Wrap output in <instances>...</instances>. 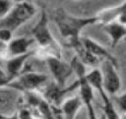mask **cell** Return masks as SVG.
Instances as JSON below:
<instances>
[{
    "label": "cell",
    "instance_id": "6da1fadb",
    "mask_svg": "<svg viewBox=\"0 0 126 119\" xmlns=\"http://www.w3.org/2000/svg\"><path fill=\"white\" fill-rule=\"evenodd\" d=\"M54 19L61 35L71 46L80 41V34L86 27L98 23L95 16L89 18L74 17L62 8H58L56 10Z\"/></svg>",
    "mask_w": 126,
    "mask_h": 119
},
{
    "label": "cell",
    "instance_id": "7a4b0ae2",
    "mask_svg": "<svg viewBox=\"0 0 126 119\" xmlns=\"http://www.w3.org/2000/svg\"><path fill=\"white\" fill-rule=\"evenodd\" d=\"M36 11L37 8L32 2L20 1L14 4L9 13L0 20V29H5L14 32L32 18Z\"/></svg>",
    "mask_w": 126,
    "mask_h": 119
},
{
    "label": "cell",
    "instance_id": "3957f363",
    "mask_svg": "<svg viewBox=\"0 0 126 119\" xmlns=\"http://www.w3.org/2000/svg\"><path fill=\"white\" fill-rule=\"evenodd\" d=\"M32 35L34 41L39 44L41 49H43L45 53H49L48 56L60 58V46L51 34L48 26V18L44 10L41 12L39 21L32 30Z\"/></svg>",
    "mask_w": 126,
    "mask_h": 119
},
{
    "label": "cell",
    "instance_id": "277c9868",
    "mask_svg": "<svg viewBox=\"0 0 126 119\" xmlns=\"http://www.w3.org/2000/svg\"><path fill=\"white\" fill-rule=\"evenodd\" d=\"M117 68L110 61H102L100 63V73L102 77V87L107 94H116L121 87V80Z\"/></svg>",
    "mask_w": 126,
    "mask_h": 119
},
{
    "label": "cell",
    "instance_id": "5b68a950",
    "mask_svg": "<svg viewBox=\"0 0 126 119\" xmlns=\"http://www.w3.org/2000/svg\"><path fill=\"white\" fill-rule=\"evenodd\" d=\"M45 62L54 79V83L57 84L61 88H65L67 80L74 73L71 64L55 56L46 57Z\"/></svg>",
    "mask_w": 126,
    "mask_h": 119
},
{
    "label": "cell",
    "instance_id": "8992f818",
    "mask_svg": "<svg viewBox=\"0 0 126 119\" xmlns=\"http://www.w3.org/2000/svg\"><path fill=\"white\" fill-rule=\"evenodd\" d=\"M47 81V76L40 72L29 71L19 76L17 87L27 91H33Z\"/></svg>",
    "mask_w": 126,
    "mask_h": 119
},
{
    "label": "cell",
    "instance_id": "52a82bcc",
    "mask_svg": "<svg viewBox=\"0 0 126 119\" xmlns=\"http://www.w3.org/2000/svg\"><path fill=\"white\" fill-rule=\"evenodd\" d=\"M81 42L84 45V47L94 57H96L98 60L102 61H110L113 63L116 67H118V62L117 59L111 55L105 47H103L101 44H99L97 41L90 38V37H81Z\"/></svg>",
    "mask_w": 126,
    "mask_h": 119
},
{
    "label": "cell",
    "instance_id": "ba28073f",
    "mask_svg": "<svg viewBox=\"0 0 126 119\" xmlns=\"http://www.w3.org/2000/svg\"><path fill=\"white\" fill-rule=\"evenodd\" d=\"M78 81H76L73 85L69 86V87H65V88H61L59 87L57 84L55 83H51L46 87V90H45V97L46 100H48L49 102H51L54 105H61L62 101H63V96L73 90L74 89L78 88Z\"/></svg>",
    "mask_w": 126,
    "mask_h": 119
},
{
    "label": "cell",
    "instance_id": "9c48e42d",
    "mask_svg": "<svg viewBox=\"0 0 126 119\" xmlns=\"http://www.w3.org/2000/svg\"><path fill=\"white\" fill-rule=\"evenodd\" d=\"M35 52H36L35 50H32V51H29L28 53H25L23 55H19V56H15V57H11V58L7 59L6 69H7L9 77L12 79H14V77H19L20 73L22 72V69L24 68L28 59L31 56L34 55Z\"/></svg>",
    "mask_w": 126,
    "mask_h": 119
},
{
    "label": "cell",
    "instance_id": "30bf717a",
    "mask_svg": "<svg viewBox=\"0 0 126 119\" xmlns=\"http://www.w3.org/2000/svg\"><path fill=\"white\" fill-rule=\"evenodd\" d=\"M33 42H34V39L32 37L29 38L27 36H20V37L12 38L11 41L8 43L9 58L28 53L29 48Z\"/></svg>",
    "mask_w": 126,
    "mask_h": 119
},
{
    "label": "cell",
    "instance_id": "8fae6325",
    "mask_svg": "<svg viewBox=\"0 0 126 119\" xmlns=\"http://www.w3.org/2000/svg\"><path fill=\"white\" fill-rule=\"evenodd\" d=\"M83 106V102L79 95H74L72 97L66 98L62 101L60 109L64 119H75L77 113Z\"/></svg>",
    "mask_w": 126,
    "mask_h": 119
},
{
    "label": "cell",
    "instance_id": "7c38bea8",
    "mask_svg": "<svg viewBox=\"0 0 126 119\" xmlns=\"http://www.w3.org/2000/svg\"><path fill=\"white\" fill-rule=\"evenodd\" d=\"M103 30L110 37L112 47H114L121 39L126 36V26L120 24L117 21L103 25Z\"/></svg>",
    "mask_w": 126,
    "mask_h": 119
},
{
    "label": "cell",
    "instance_id": "4fadbf2b",
    "mask_svg": "<svg viewBox=\"0 0 126 119\" xmlns=\"http://www.w3.org/2000/svg\"><path fill=\"white\" fill-rule=\"evenodd\" d=\"M71 47H73V49L76 51L77 53V57L78 59L85 65V66H90V67H93L94 69V68H98L99 64L101 63L100 60H98L96 57L93 56L85 47L84 45L82 44L81 42V39L80 41L76 42L75 44H73Z\"/></svg>",
    "mask_w": 126,
    "mask_h": 119
},
{
    "label": "cell",
    "instance_id": "5bb4252c",
    "mask_svg": "<svg viewBox=\"0 0 126 119\" xmlns=\"http://www.w3.org/2000/svg\"><path fill=\"white\" fill-rule=\"evenodd\" d=\"M86 79L88 81V83L90 84V86L95 89L97 92L101 89H103L102 87V77H101V73L100 70L98 68H94L92 71H90L89 73L86 74Z\"/></svg>",
    "mask_w": 126,
    "mask_h": 119
},
{
    "label": "cell",
    "instance_id": "9a60e30c",
    "mask_svg": "<svg viewBox=\"0 0 126 119\" xmlns=\"http://www.w3.org/2000/svg\"><path fill=\"white\" fill-rule=\"evenodd\" d=\"M14 6L13 2L7 0H0V20L4 18Z\"/></svg>",
    "mask_w": 126,
    "mask_h": 119
},
{
    "label": "cell",
    "instance_id": "2e32d148",
    "mask_svg": "<svg viewBox=\"0 0 126 119\" xmlns=\"http://www.w3.org/2000/svg\"><path fill=\"white\" fill-rule=\"evenodd\" d=\"M115 102L120 113H125L126 112V92L120 95H117L115 97Z\"/></svg>",
    "mask_w": 126,
    "mask_h": 119
},
{
    "label": "cell",
    "instance_id": "e0dca14e",
    "mask_svg": "<svg viewBox=\"0 0 126 119\" xmlns=\"http://www.w3.org/2000/svg\"><path fill=\"white\" fill-rule=\"evenodd\" d=\"M13 32L5 30V29H0V42L2 43H9L12 39Z\"/></svg>",
    "mask_w": 126,
    "mask_h": 119
},
{
    "label": "cell",
    "instance_id": "ac0fdd59",
    "mask_svg": "<svg viewBox=\"0 0 126 119\" xmlns=\"http://www.w3.org/2000/svg\"><path fill=\"white\" fill-rule=\"evenodd\" d=\"M12 81H13L12 78H9V79H7V80H0V87H3V86H5V85H9Z\"/></svg>",
    "mask_w": 126,
    "mask_h": 119
},
{
    "label": "cell",
    "instance_id": "d6986e66",
    "mask_svg": "<svg viewBox=\"0 0 126 119\" xmlns=\"http://www.w3.org/2000/svg\"><path fill=\"white\" fill-rule=\"evenodd\" d=\"M1 119H20V118H19V115H18V112H17L12 116H2Z\"/></svg>",
    "mask_w": 126,
    "mask_h": 119
},
{
    "label": "cell",
    "instance_id": "ffe728a7",
    "mask_svg": "<svg viewBox=\"0 0 126 119\" xmlns=\"http://www.w3.org/2000/svg\"><path fill=\"white\" fill-rule=\"evenodd\" d=\"M119 119H126V112L119 114Z\"/></svg>",
    "mask_w": 126,
    "mask_h": 119
},
{
    "label": "cell",
    "instance_id": "44dd1931",
    "mask_svg": "<svg viewBox=\"0 0 126 119\" xmlns=\"http://www.w3.org/2000/svg\"><path fill=\"white\" fill-rule=\"evenodd\" d=\"M2 116H3V115H1V114H0V119H1V117H2Z\"/></svg>",
    "mask_w": 126,
    "mask_h": 119
}]
</instances>
